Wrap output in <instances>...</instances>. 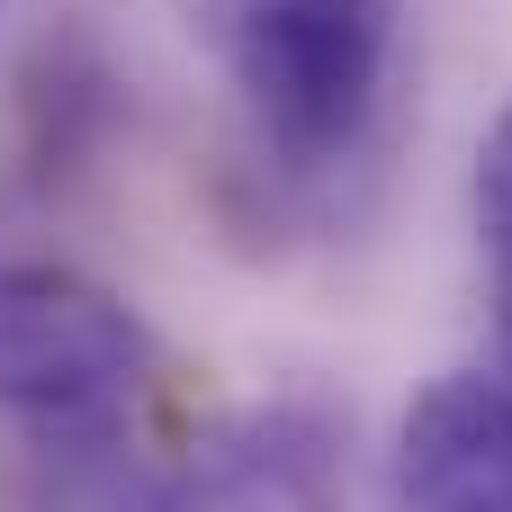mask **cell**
<instances>
[{
	"label": "cell",
	"instance_id": "1",
	"mask_svg": "<svg viewBox=\"0 0 512 512\" xmlns=\"http://www.w3.org/2000/svg\"><path fill=\"white\" fill-rule=\"evenodd\" d=\"M225 54L261 153L288 171H333L360 153L387 72H396V0H234Z\"/></svg>",
	"mask_w": 512,
	"mask_h": 512
},
{
	"label": "cell",
	"instance_id": "2",
	"mask_svg": "<svg viewBox=\"0 0 512 512\" xmlns=\"http://www.w3.org/2000/svg\"><path fill=\"white\" fill-rule=\"evenodd\" d=\"M144 378L153 333L117 288L63 261H0V414L99 432L135 405Z\"/></svg>",
	"mask_w": 512,
	"mask_h": 512
},
{
	"label": "cell",
	"instance_id": "3",
	"mask_svg": "<svg viewBox=\"0 0 512 512\" xmlns=\"http://www.w3.org/2000/svg\"><path fill=\"white\" fill-rule=\"evenodd\" d=\"M405 512H512V387L450 369L405 405L396 432Z\"/></svg>",
	"mask_w": 512,
	"mask_h": 512
},
{
	"label": "cell",
	"instance_id": "4",
	"mask_svg": "<svg viewBox=\"0 0 512 512\" xmlns=\"http://www.w3.org/2000/svg\"><path fill=\"white\" fill-rule=\"evenodd\" d=\"M477 234H486V261H495L504 306H512V108L495 117V135L477 144Z\"/></svg>",
	"mask_w": 512,
	"mask_h": 512
},
{
	"label": "cell",
	"instance_id": "5",
	"mask_svg": "<svg viewBox=\"0 0 512 512\" xmlns=\"http://www.w3.org/2000/svg\"><path fill=\"white\" fill-rule=\"evenodd\" d=\"M0 9H9V0H0Z\"/></svg>",
	"mask_w": 512,
	"mask_h": 512
}]
</instances>
